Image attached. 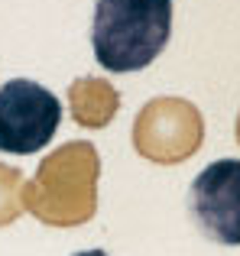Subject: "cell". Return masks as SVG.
I'll return each instance as SVG.
<instances>
[{"mask_svg":"<svg viewBox=\"0 0 240 256\" xmlns=\"http://www.w3.org/2000/svg\"><path fill=\"white\" fill-rule=\"evenodd\" d=\"M172 36V0H98L91 46L108 72H140L159 58Z\"/></svg>","mask_w":240,"mask_h":256,"instance_id":"6da1fadb","label":"cell"},{"mask_svg":"<svg viewBox=\"0 0 240 256\" xmlns=\"http://www.w3.org/2000/svg\"><path fill=\"white\" fill-rule=\"evenodd\" d=\"M94 178L98 152L88 143L62 146L56 156L42 162L36 185L26 192L30 208L46 220H84L94 211Z\"/></svg>","mask_w":240,"mask_h":256,"instance_id":"7a4b0ae2","label":"cell"},{"mask_svg":"<svg viewBox=\"0 0 240 256\" xmlns=\"http://www.w3.org/2000/svg\"><path fill=\"white\" fill-rule=\"evenodd\" d=\"M62 104L49 88L13 78L0 88V152L32 156L56 136Z\"/></svg>","mask_w":240,"mask_h":256,"instance_id":"3957f363","label":"cell"},{"mask_svg":"<svg viewBox=\"0 0 240 256\" xmlns=\"http://www.w3.org/2000/svg\"><path fill=\"white\" fill-rule=\"evenodd\" d=\"M188 211L208 240L240 246V159H218L195 175Z\"/></svg>","mask_w":240,"mask_h":256,"instance_id":"277c9868","label":"cell"},{"mask_svg":"<svg viewBox=\"0 0 240 256\" xmlns=\"http://www.w3.org/2000/svg\"><path fill=\"white\" fill-rule=\"evenodd\" d=\"M202 143V117L192 104L159 98L136 117V150L156 162H178Z\"/></svg>","mask_w":240,"mask_h":256,"instance_id":"5b68a950","label":"cell"},{"mask_svg":"<svg viewBox=\"0 0 240 256\" xmlns=\"http://www.w3.org/2000/svg\"><path fill=\"white\" fill-rule=\"evenodd\" d=\"M72 110H75L78 124L101 126L110 120V114L117 110V94L110 91L104 82H75L72 84Z\"/></svg>","mask_w":240,"mask_h":256,"instance_id":"8992f818","label":"cell"},{"mask_svg":"<svg viewBox=\"0 0 240 256\" xmlns=\"http://www.w3.org/2000/svg\"><path fill=\"white\" fill-rule=\"evenodd\" d=\"M16 182H20L16 169L0 166V220H6L10 214H16V208H13V188H16Z\"/></svg>","mask_w":240,"mask_h":256,"instance_id":"52a82bcc","label":"cell"},{"mask_svg":"<svg viewBox=\"0 0 240 256\" xmlns=\"http://www.w3.org/2000/svg\"><path fill=\"white\" fill-rule=\"evenodd\" d=\"M72 256H108L104 250H78V253H72Z\"/></svg>","mask_w":240,"mask_h":256,"instance_id":"ba28073f","label":"cell"},{"mask_svg":"<svg viewBox=\"0 0 240 256\" xmlns=\"http://www.w3.org/2000/svg\"><path fill=\"white\" fill-rule=\"evenodd\" d=\"M237 136H240V124H237Z\"/></svg>","mask_w":240,"mask_h":256,"instance_id":"9c48e42d","label":"cell"}]
</instances>
